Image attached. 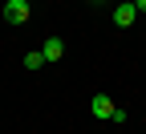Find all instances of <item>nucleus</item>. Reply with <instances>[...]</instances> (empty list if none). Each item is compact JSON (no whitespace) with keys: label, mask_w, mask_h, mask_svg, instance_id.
Instances as JSON below:
<instances>
[{"label":"nucleus","mask_w":146,"mask_h":134,"mask_svg":"<svg viewBox=\"0 0 146 134\" xmlns=\"http://www.w3.org/2000/svg\"><path fill=\"white\" fill-rule=\"evenodd\" d=\"M41 53H45V61H61V57H65V45H61V37H45Z\"/></svg>","instance_id":"4"},{"label":"nucleus","mask_w":146,"mask_h":134,"mask_svg":"<svg viewBox=\"0 0 146 134\" xmlns=\"http://www.w3.org/2000/svg\"><path fill=\"white\" fill-rule=\"evenodd\" d=\"M134 8H138V12H146V0H134Z\"/></svg>","instance_id":"6"},{"label":"nucleus","mask_w":146,"mask_h":134,"mask_svg":"<svg viewBox=\"0 0 146 134\" xmlns=\"http://www.w3.org/2000/svg\"><path fill=\"white\" fill-rule=\"evenodd\" d=\"M29 16H33L29 0H4V21H8V25H25Z\"/></svg>","instance_id":"1"},{"label":"nucleus","mask_w":146,"mask_h":134,"mask_svg":"<svg viewBox=\"0 0 146 134\" xmlns=\"http://www.w3.org/2000/svg\"><path fill=\"white\" fill-rule=\"evenodd\" d=\"M49 61H45V53L36 49V53H25V69H45Z\"/></svg>","instance_id":"5"},{"label":"nucleus","mask_w":146,"mask_h":134,"mask_svg":"<svg viewBox=\"0 0 146 134\" xmlns=\"http://www.w3.org/2000/svg\"><path fill=\"white\" fill-rule=\"evenodd\" d=\"M134 21H138V8H134V4H126V0H122V4L114 8V25H118V29H130Z\"/></svg>","instance_id":"3"},{"label":"nucleus","mask_w":146,"mask_h":134,"mask_svg":"<svg viewBox=\"0 0 146 134\" xmlns=\"http://www.w3.org/2000/svg\"><path fill=\"white\" fill-rule=\"evenodd\" d=\"M114 98H110V93H94V98H89V114H94V118H102V122H110L114 118Z\"/></svg>","instance_id":"2"}]
</instances>
